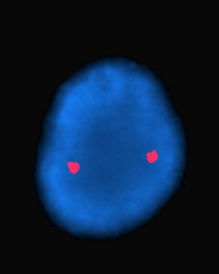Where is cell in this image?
<instances>
[{
	"label": "cell",
	"instance_id": "2",
	"mask_svg": "<svg viewBox=\"0 0 219 274\" xmlns=\"http://www.w3.org/2000/svg\"><path fill=\"white\" fill-rule=\"evenodd\" d=\"M67 168H69V171L71 172V173L75 174V173L79 172L80 166H79V164H78L77 162H69V163H67Z\"/></svg>",
	"mask_w": 219,
	"mask_h": 274
},
{
	"label": "cell",
	"instance_id": "1",
	"mask_svg": "<svg viewBox=\"0 0 219 274\" xmlns=\"http://www.w3.org/2000/svg\"><path fill=\"white\" fill-rule=\"evenodd\" d=\"M146 158H147V162H148V163H155L157 159H158V152L155 151V150L148 151L146 153Z\"/></svg>",
	"mask_w": 219,
	"mask_h": 274
}]
</instances>
